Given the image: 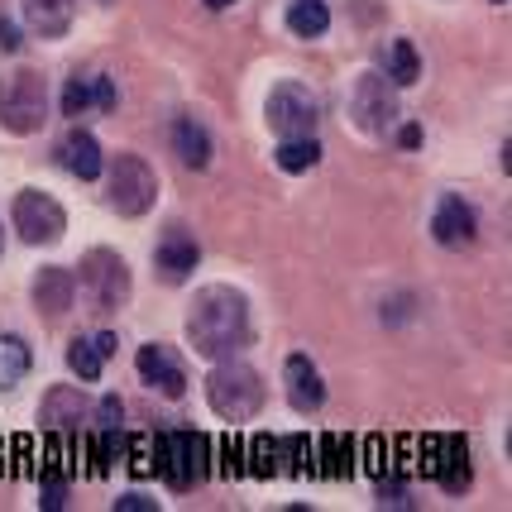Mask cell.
<instances>
[{"label":"cell","mask_w":512,"mask_h":512,"mask_svg":"<svg viewBox=\"0 0 512 512\" xmlns=\"http://www.w3.org/2000/svg\"><path fill=\"white\" fill-rule=\"evenodd\" d=\"M134 369H139V379L149 393L168 402H182L187 398V364L173 345H163V340H149V345H139V355H134Z\"/></svg>","instance_id":"30bf717a"},{"label":"cell","mask_w":512,"mask_h":512,"mask_svg":"<svg viewBox=\"0 0 512 512\" xmlns=\"http://www.w3.org/2000/svg\"><path fill=\"white\" fill-rule=\"evenodd\" d=\"M29 369H34L29 340H24V335H0V393L20 388V383L29 379Z\"/></svg>","instance_id":"7402d4cb"},{"label":"cell","mask_w":512,"mask_h":512,"mask_svg":"<svg viewBox=\"0 0 512 512\" xmlns=\"http://www.w3.org/2000/svg\"><path fill=\"white\" fill-rule=\"evenodd\" d=\"M168 144H173V154H178L182 168H192V173L211 168L216 144H211V134H206V125H201L197 115H178V120H173V130H168Z\"/></svg>","instance_id":"d6986e66"},{"label":"cell","mask_w":512,"mask_h":512,"mask_svg":"<svg viewBox=\"0 0 512 512\" xmlns=\"http://www.w3.org/2000/svg\"><path fill=\"white\" fill-rule=\"evenodd\" d=\"M379 316H383V326H407V321L417 316V297H412V292H398V297H388L379 307Z\"/></svg>","instance_id":"83f0119b"},{"label":"cell","mask_w":512,"mask_h":512,"mask_svg":"<svg viewBox=\"0 0 512 512\" xmlns=\"http://www.w3.org/2000/svg\"><path fill=\"white\" fill-rule=\"evenodd\" d=\"M149 455H154V474L168 484V489H197L201 479H206V436L197 431H182V426H168V431H158L154 441H149Z\"/></svg>","instance_id":"277c9868"},{"label":"cell","mask_w":512,"mask_h":512,"mask_svg":"<svg viewBox=\"0 0 512 512\" xmlns=\"http://www.w3.org/2000/svg\"><path fill=\"white\" fill-rule=\"evenodd\" d=\"M254 335V316H249V297L230 283H206L192 292V307H187V345L192 355L211 359H235Z\"/></svg>","instance_id":"6da1fadb"},{"label":"cell","mask_w":512,"mask_h":512,"mask_svg":"<svg viewBox=\"0 0 512 512\" xmlns=\"http://www.w3.org/2000/svg\"><path fill=\"white\" fill-rule=\"evenodd\" d=\"M106 206H111L115 216H125V221H139V216H149L158 201V173L149 158L139 154H115V163H106Z\"/></svg>","instance_id":"8992f818"},{"label":"cell","mask_w":512,"mask_h":512,"mask_svg":"<svg viewBox=\"0 0 512 512\" xmlns=\"http://www.w3.org/2000/svg\"><path fill=\"white\" fill-rule=\"evenodd\" d=\"M34 307L48 316V321H58L63 312H72V302H77V273L63 264H48L34 273Z\"/></svg>","instance_id":"e0dca14e"},{"label":"cell","mask_w":512,"mask_h":512,"mask_svg":"<svg viewBox=\"0 0 512 512\" xmlns=\"http://www.w3.org/2000/svg\"><path fill=\"white\" fill-rule=\"evenodd\" d=\"M201 5H206V10H230L235 0H201Z\"/></svg>","instance_id":"d6a6232c"},{"label":"cell","mask_w":512,"mask_h":512,"mask_svg":"<svg viewBox=\"0 0 512 512\" xmlns=\"http://www.w3.org/2000/svg\"><path fill=\"white\" fill-rule=\"evenodd\" d=\"M72 15H77V0H20L24 29L39 39H67Z\"/></svg>","instance_id":"ffe728a7"},{"label":"cell","mask_w":512,"mask_h":512,"mask_svg":"<svg viewBox=\"0 0 512 512\" xmlns=\"http://www.w3.org/2000/svg\"><path fill=\"white\" fill-rule=\"evenodd\" d=\"M264 402H268V383L245 359H221V364L206 374V407H211L221 422H230V426L254 422V417L264 412Z\"/></svg>","instance_id":"7a4b0ae2"},{"label":"cell","mask_w":512,"mask_h":512,"mask_svg":"<svg viewBox=\"0 0 512 512\" xmlns=\"http://www.w3.org/2000/svg\"><path fill=\"white\" fill-rule=\"evenodd\" d=\"M39 422H44V431H53V436H77V431L91 422V398L82 388H72V383H58V388H48L44 402H39Z\"/></svg>","instance_id":"5bb4252c"},{"label":"cell","mask_w":512,"mask_h":512,"mask_svg":"<svg viewBox=\"0 0 512 512\" xmlns=\"http://www.w3.org/2000/svg\"><path fill=\"white\" fill-rule=\"evenodd\" d=\"M273 163H278L283 173H307V168L321 163V139H316V134H292V139H278Z\"/></svg>","instance_id":"cb8c5ba5"},{"label":"cell","mask_w":512,"mask_h":512,"mask_svg":"<svg viewBox=\"0 0 512 512\" xmlns=\"http://www.w3.org/2000/svg\"><path fill=\"white\" fill-rule=\"evenodd\" d=\"M201 264V245H197V235L187 230L182 221H173L163 235H158V245H154V268H158V278L168 283V288H182L187 278H192V268Z\"/></svg>","instance_id":"7c38bea8"},{"label":"cell","mask_w":512,"mask_h":512,"mask_svg":"<svg viewBox=\"0 0 512 512\" xmlns=\"http://www.w3.org/2000/svg\"><path fill=\"white\" fill-rule=\"evenodd\" d=\"M350 115H355V125L364 134H383L398 125V87L379 77V72H364L355 77V87H350Z\"/></svg>","instance_id":"9c48e42d"},{"label":"cell","mask_w":512,"mask_h":512,"mask_svg":"<svg viewBox=\"0 0 512 512\" xmlns=\"http://www.w3.org/2000/svg\"><path fill=\"white\" fill-rule=\"evenodd\" d=\"M158 498H149V493H120L115 498V512H154Z\"/></svg>","instance_id":"f546056e"},{"label":"cell","mask_w":512,"mask_h":512,"mask_svg":"<svg viewBox=\"0 0 512 512\" xmlns=\"http://www.w3.org/2000/svg\"><path fill=\"white\" fill-rule=\"evenodd\" d=\"M58 163H63V168H67V173H72L77 182H96L101 173H106V154H101V139H96L91 130H77V125H72V130L58 139Z\"/></svg>","instance_id":"2e32d148"},{"label":"cell","mask_w":512,"mask_h":512,"mask_svg":"<svg viewBox=\"0 0 512 512\" xmlns=\"http://www.w3.org/2000/svg\"><path fill=\"white\" fill-rule=\"evenodd\" d=\"M422 139H426V130L417 125V120H407V125L398 130V144H402V149H422Z\"/></svg>","instance_id":"1f68e13d"},{"label":"cell","mask_w":512,"mask_h":512,"mask_svg":"<svg viewBox=\"0 0 512 512\" xmlns=\"http://www.w3.org/2000/svg\"><path fill=\"white\" fill-rule=\"evenodd\" d=\"M120 350V340L115 331H96V335H77L72 345H67V369L77 374L82 383H96L106 374V359Z\"/></svg>","instance_id":"ac0fdd59"},{"label":"cell","mask_w":512,"mask_h":512,"mask_svg":"<svg viewBox=\"0 0 512 512\" xmlns=\"http://www.w3.org/2000/svg\"><path fill=\"white\" fill-rule=\"evenodd\" d=\"M283 393H288V407L297 417H312L321 412V402H326V379H321V369H316L312 355H288L283 359Z\"/></svg>","instance_id":"9a60e30c"},{"label":"cell","mask_w":512,"mask_h":512,"mask_svg":"<svg viewBox=\"0 0 512 512\" xmlns=\"http://www.w3.org/2000/svg\"><path fill=\"white\" fill-rule=\"evenodd\" d=\"M288 34L292 39H321L331 29V5L326 0H288Z\"/></svg>","instance_id":"603a6c76"},{"label":"cell","mask_w":512,"mask_h":512,"mask_svg":"<svg viewBox=\"0 0 512 512\" xmlns=\"http://www.w3.org/2000/svg\"><path fill=\"white\" fill-rule=\"evenodd\" d=\"M383 77L398 91L422 82V53H417L412 39H393V44H388V53H383Z\"/></svg>","instance_id":"44dd1931"},{"label":"cell","mask_w":512,"mask_h":512,"mask_svg":"<svg viewBox=\"0 0 512 512\" xmlns=\"http://www.w3.org/2000/svg\"><path fill=\"white\" fill-rule=\"evenodd\" d=\"M493 5H508V0H493Z\"/></svg>","instance_id":"e575fe53"},{"label":"cell","mask_w":512,"mask_h":512,"mask_svg":"<svg viewBox=\"0 0 512 512\" xmlns=\"http://www.w3.org/2000/svg\"><path fill=\"white\" fill-rule=\"evenodd\" d=\"M474 235H479V211L460 192H446L431 211V240L441 249H465L474 245Z\"/></svg>","instance_id":"4fadbf2b"},{"label":"cell","mask_w":512,"mask_h":512,"mask_svg":"<svg viewBox=\"0 0 512 512\" xmlns=\"http://www.w3.org/2000/svg\"><path fill=\"white\" fill-rule=\"evenodd\" d=\"M48 125V82L34 67L0 72V130L5 134H39Z\"/></svg>","instance_id":"5b68a950"},{"label":"cell","mask_w":512,"mask_h":512,"mask_svg":"<svg viewBox=\"0 0 512 512\" xmlns=\"http://www.w3.org/2000/svg\"><path fill=\"white\" fill-rule=\"evenodd\" d=\"M58 106H63V115H87L91 111V77H67L63 96H58Z\"/></svg>","instance_id":"4316f807"},{"label":"cell","mask_w":512,"mask_h":512,"mask_svg":"<svg viewBox=\"0 0 512 512\" xmlns=\"http://www.w3.org/2000/svg\"><path fill=\"white\" fill-rule=\"evenodd\" d=\"M20 48H24L20 24H15V20H5V15H0V53H20Z\"/></svg>","instance_id":"4dcf8cb0"},{"label":"cell","mask_w":512,"mask_h":512,"mask_svg":"<svg viewBox=\"0 0 512 512\" xmlns=\"http://www.w3.org/2000/svg\"><path fill=\"white\" fill-rule=\"evenodd\" d=\"M374 503H379V508H417L412 484H407L402 474H383V469H379V489H374Z\"/></svg>","instance_id":"d4e9b609"},{"label":"cell","mask_w":512,"mask_h":512,"mask_svg":"<svg viewBox=\"0 0 512 512\" xmlns=\"http://www.w3.org/2000/svg\"><path fill=\"white\" fill-rule=\"evenodd\" d=\"M0 254H5V230H0Z\"/></svg>","instance_id":"836d02e7"},{"label":"cell","mask_w":512,"mask_h":512,"mask_svg":"<svg viewBox=\"0 0 512 512\" xmlns=\"http://www.w3.org/2000/svg\"><path fill=\"white\" fill-rule=\"evenodd\" d=\"M422 474L436 479L446 493H465L474 484V469H469V446L460 436H426L422 446Z\"/></svg>","instance_id":"8fae6325"},{"label":"cell","mask_w":512,"mask_h":512,"mask_svg":"<svg viewBox=\"0 0 512 512\" xmlns=\"http://www.w3.org/2000/svg\"><path fill=\"white\" fill-rule=\"evenodd\" d=\"M91 106H96V111H115V106H120V91H115V82L106 72L91 77Z\"/></svg>","instance_id":"f1b7e54d"},{"label":"cell","mask_w":512,"mask_h":512,"mask_svg":"<svg viewBox=\"0 0 512 512\" xmlns=\"http://www.w3.org/2000/svg\"><path fill=\"white\" fill-rule=\"evenodd\" d=\"M39 503L48 512L67 508V469L63 465H44L39 469Z\"/></svg>","instance_id":"484cf974"},{"label":"cell","mask_w":512,"mask_h":512,"mask_svg":"<svg viewBox=\"0 0 512 512\" xmlns=\"http://www.w3.org/2000/svg\"><path fill=\"white\" fill-rule=\"evenodd\" d=\"M264 120L278 139H292V134H316V120H321V101L307 82H278L264 101Z\"/></svg>","instance_id":"ba28073f"},{"label":"cell","mask_w":512,"mask_h":512,"mask_svg":"<svg viewBox=\"0 0 512 512\" xmlns=\"http://www.w3.org/2000/svg\"><path fill=\"white\" fill-rule=\"evenodd\" d=\"M10 225H15V235H20L24 245L48 249L67 235V211L58 197H48L39 187H24V192H15V201H10Z\"/></svg>","instance_id":"52a82bcc"},{"label":"cell","mask_w":512,"mask_h":512,"mask_svg":"<svg viewBox=\"0 0 512 512\" xmlns=\"http://www.w3.org/2000/svg\"><path fill=\"white\" fill-rule=\"evenodd\" d=\"M77 292H82L87 312L96 316H111L120 307H130V292H134L130 264L115 249H87L82 264H77Z\"/></svg>","instance_id":"3957f363"}]
</instances>
